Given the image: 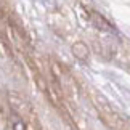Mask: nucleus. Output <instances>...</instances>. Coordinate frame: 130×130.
Segmentation results:
<instances>
[{
  "mask_svg": "<svg viewBox=\"0 0 130 130\" xmlns=\"http://www.w3.org/2000/svg\"><path fill=\"white\" fill-rule=\"evenodd\" d=\"M87 19L95 29H98V31H101V32H114L116 31L114 26H112V23L109 21L108 18H104L101 13L95 11V10H87Z\"/></svg>",
  "mask_w": 130,
  "mask_h": 130,
  "instance_id": "nucleus-1",
  "label": "nucleus"
},
{
  "mask_svg": "<svg viewBox=\"0 0 130 130\" xmlns=\"http://www.w3.org/2000/svg\"><path fill=\"white\" fill-rule=\"evenodd\" d=\"M71 52H72V55L79 59V61H87L88 56H90V50H88V47L84 42H76L72 45Z\"/></svg>",
  "mask_w": 130,
  "mask_h": 130,
  "instance_id": "nucleus-2",
  "label": "nucleus"
},
{
  "mask_svg": "<svg viewBox=\"0 0 130 130\" xmlns=\"http://www.w3.org/2000/svg\"><path fill=\"white\" fill-rule=\"evenodd\" d=\"M10 125H11V130H26V124H24V121L19 116H11V119H10Z\"/></svg>",
  "mask_w": 130,
  "mask_h": 130,
  "instance_id": "nucleus-3",
  "label": "nucleus"
}]
</instances>
